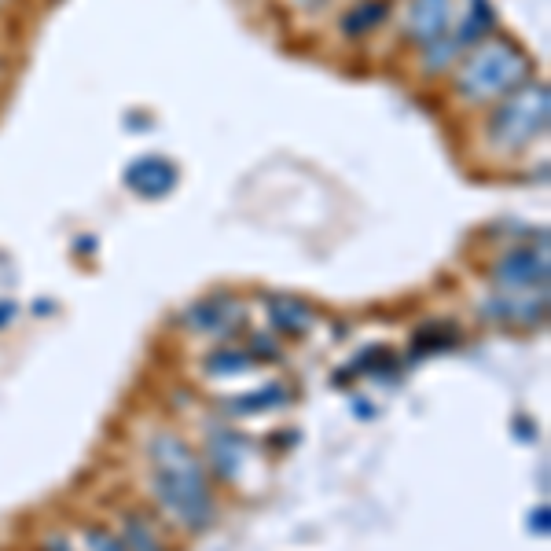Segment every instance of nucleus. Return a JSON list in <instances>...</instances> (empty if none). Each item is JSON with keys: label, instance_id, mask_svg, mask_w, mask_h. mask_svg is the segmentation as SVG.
I'll use <instances>...</instances> for the list:
<instances>
[{"label": "nucleus", "instance_id": "5", "mask_svg": "<svg viewBox=\"0 0 551 551\" xmlns=\"http://www.w3.org/2000/svg\"><path fill=\"white\" fill-rule=\"evenodd\" d=\"M125 184L144 199H162L177 188V166L166 155H140L125 169Z\"/></svg>", "mask_w": 551, "mask_h": 551}, {"label": "nucleus", "instance_id": "18", "mask_svg": "<svg viewBox=\"0 0 551 551\" xmlns=\"http://www.w3.org/2000/svg\"><path fill=\"white\" fill-rule=\"evenodd\" d=\"M298 4H320V0H298Z\"/></svg>", "mask_w": 551, "mask_h": 551}, {"label": "nucleus", "instance_id": "1", "mask_svg": "<svg viewBox=\"0 0 551 551\" xmlns=\"http://www.w3.org/2000/svg\"><path fill=\"white\" fill-rule=\"evenodd\" d=\"M151 489L166 515L184 529H206L214 522V496L203 463L177 434H158L151 441Z\"/></svg>", "mask_w": 551, "mask_h": 551}, {"label": "nucleus", "instance_id": "12", "mask_svg": "<svg viewBox=\"0 0 551 551\" xmlns=\"http://www.w3.org/2000/svg\"><path fill=\"white\" fill-rule=\"evenodd\" d=\"M122 540H125V548H129V551H162L158 544H151V540H155V533L147 529V522L140 515H129V518H125Z\"/></svg>", "mask_w": 551, "mask_h": 551}, {"label": "nucleus", "instance_id": "7", "mask_svg": "<svg viewBox=\"0 0 551 551\" xmlns=\"http://www.w3.org/2000/svg\"><path fill=\"white\" fill-rule=\"evenodd\" d=\"M452 23V0H412L408 4V19H405V34L416 45H434L438 37H445Z\"/></svg>", "mask_w": 551, "mask_h": 551}, {"label": "nucleus", "instance_id": "14", "mask_svg": "<svg viewBox=\"0 0 551 551\" xmlns=\"http://www.w3.org/2000/svg\"><path fill=\"white\" fill-rule=\"evenodd\" d=\"M423 52H427V67L430 70H441L445 63H452V59H456V52H460V41H456V37H438V41H434V45H427Z\"/></svg>", "mask_w": 551, "mask_h": 551}, {"label": "nucleus", "instance_id": "4", "mask_svg": "<svg viewBox=\"0 0 551 551\" xmlns=\"http://www.w3.org/2000/svg\"><path fill=\"white\" fill-rule=\"evenodd\" d=\"M493 280L504 291H529L548 283V247H511L493 265Z\"/></svg>", "mask_w": 551, "mask_h": 551}, {"label": "nucleus", "instance_id": "6", "mask_svg": "<svg viewBox=\"0 0 551 551\" xmlns=\"http://www.w3.org/2000/svg\"><path fill=\"white\" fill-rule=\"evenodd\" d=\"M243 320V305L228 294H217V298H206V302H195L188 313H184V324L199 331V335H228L232 327Z\"/></svg>", "mask_w": 551, "mask_h": 551}, {"label": "nucleus", "instance_id": "16", "mask_svg": "<svg viewBox=\"0 0 551 551\" xmlns=\"http://www.w3.org/2000/svg\"><path fill=\"white\" fill-rule=\"evenodd\" d=\"M85 540H89V551H129L122 537H111V533H103V529H89Z\"/></svg>", "mask_w": 551, "mask_h": 551}, {"label": "nucleus", "instance_id": "10", "mask_svg": "<svg viewBox=\"0 0 551 551\" xmlns=\"http://www.w3.org/2000/svg\"><path fill=\"white\" fill-rule=\"evenodd\" d=\"M243 441L232 434V430H217V434H210V460H214V467L225 478H232V474L243 467Z\"/></svg>", "mask_w": 551, "mask_h": 551}, {"label": "nucleus", "instance_id": "8", "mask_svg": "<svg viewBox=\"0 0 551 551\" xmlns=\"http://www.w3.org/2000/svg\"><path fill=\"white\" fill-rule=\"evenodd\" d=\"M485 313L511 327H533L544 320V298H515V294H496L485 302Z\"/></svg>", "mask_w": 551, "mask_h": 551}, {"label": "nucleus", "instance_id": "9", "mask_svg": "<svg viewBox=\"0 0 551 551\" xmlns=\"http://www.w3.org/2000/svg\"><path fill=\"white\" fill-rule=\"evenodd\" d=\"M269 320L276 331H283V335H302V331L313 327V309L305 302H298V298H272Z\"/></svg>", "mask_w": 551, "mask_h": 551}, {"label": "nucleus", "instance_id": "3", "mask_svg": "<svg viewBox=\"0 0 551 551\" xmlns=\"http://www.w3.org/2000/svg\"><path fill=\"white\" fill-rule=\"evenodd\" d=\"M548 111V85H522L507 92V100L493 111L485 125V140L500 155H515L548 129Z\"/></svg>", "mask_w": 551, "mask_h": 551}, {"label": "nucleus", "instance_id": "2", "mask_svg": "<svg viewBox=\"0 0 551 551\" xmlns=\"http://www.w3.org/2000/svg\"><path fill=\"white\" fill-rule=\"evenodd\" d=\"M529 70H533V63L515 41H489L463 63L460 78H456V92L467 103L496 100V96L522 89L529 81Z\"/></svg>", "mask_w": 551, "mask_h": 551}, {"label": "nucleus", "instance_id": "17", "mask_svg": "<svg viewBox=\"0 0 551 551\" xmlns=\"http://www.w3.org/2000/svg\"><path fill=\"white\" fill-rule=\"evenodd\" d=\"M12 302H0V324H4V320H12Z\"/></svg>", "mask_w": 551, "mask_h": 551}, {"label": "nucleus", "instance_id": "13", "mask_svg": "<svg viewBox=\"0 0 551 551\" xmlns=\"http://www.w3.org/2000/svg\"><path fill=\"white\" fill-rule=\"evenodd\" d=\"M206 364H210V372L214 375H239L250 368V357L247 353H239V349H221V353H214Z\"/></svg>", "mask_w": 551, "mask_h": 551}, {"label": "nucleus", "instance_id": "11", "mask_svg": "<svg viewBox=\"0 0 551 551\" xmlns=\"http://www.w3.org/2000/svg\"><path fill=\"white\" fill-rule=\"evenodd\" d=\"M386 12H390V4L386 0H360L357 8H349L346 19H342V34L346 37H364L368 30L383 23Z\"/></svg>", "mask_w": 551, "mask_h": 551}, {"label": "nucleus", "instance_id": "15", "mask_svg": "<svg viewBox=\"0 0 551 551\" xmlns=\"http://www.w3.org/2000/svg\"><path fill=\"white\" fill-rule=\"evenodd\" d=\"M287 397H283V390H272V386H265V390H254L250 397H243V401H236V412H261V408H272V405H283Z\"/></svg>", "mask_w": 551, "mask_h": 551}]
</instances>
